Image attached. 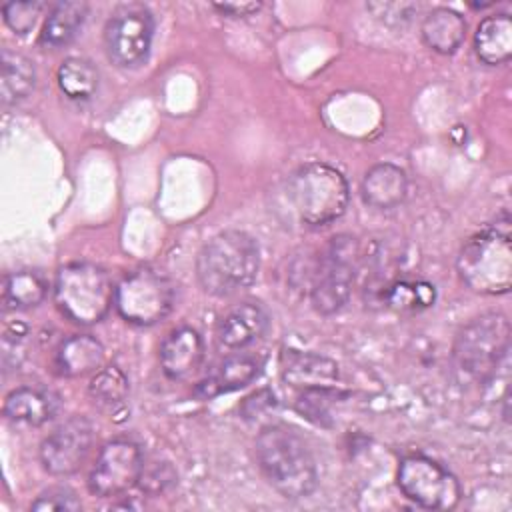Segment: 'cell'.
I'll return each instance as SVG.
<instances>
[{"mask_svg": "<svg viewBox=\"0 0 512 512\" xmlns=\"http://www.w3.org/2000/svg\"><path fill=\"white\" fill-rule=\"evenodd\" d=\"M256 462L268 484L284 498L310 496L318 486V468L304 436L286 424H268L256 436Z\"/></svg>", "mask_w": 512, "mask_h": 512, "instance_id": "6da1fadb", "label": "cell"}, {"mask_svg": "<svg viewBox=\"0 0 512 512\" xmlns=\"http://www.w3.org/2000/svg\"><path fill=\"white\" fill-rule=\"evenodd\" d=\"M260 270L258 242L244 230L212 236L196 258V276L210 296H232L252 286Z\"/></svg>", "mask_w": 512, "mask_h": 512, "instance_id": "7a4b0ae2", "label": "cell"}, {"mask_svg": "<svg viewBox=\"0 0 512 512\" xmlns=\"http://www.w3.org/2000/svg\"><path fill=\"white\" fill-rule=\"evenodd\" d=\"M456 270L460 280L478 294L498 296L510 290L512 244L510 220L506 214L502 220H496V224H490L466 240L458 252Z\"/></svg>", "mask_w": 512, "mask_h": 512, "instance_id": "3957f363", "label": "cell"}, {"mask_svg": "<svg viewBox=\"0 0 512 512\" xmlns=\"http://www.w3.org/2000/svg\"><path fill=\"white\" fill-rule=\"evenodd\" d=\"M510 348V320L502 312H486L470 320L456 336L452 364L466 384H482L494 376Z\"/></svg>", "mask_w": 512, "mask_h": 512, "instance_id": "277c9868", "label": "cell"}, {"mask_svg": "<svg viewBox=\"0 0 512 512\" xmlns=\"http://www.w3.org/2000/svg\"><path fill=\"white\" fill-rule=\"evenodd\" d=\"M288 198L304 224L326 226L346 212L350 188L334 166L306 162L290 176Z\"/></svg>", "mask_w": 512, "mask_h": 512, "instance_id": "5b68a950", "label": "cell"}, {"mask_svg": "<svg viewBox=\"0 0 512 512\" xmlns=\"http://www.w3.org/2000/svg\"><path fill=\"white\" fill-rule=\"evenodd\" d=\"M114 290L104 268L90 262H72L56 274L54 302L70 322L88 326L108 314Z\"/></svg>", "mask_w": 512, "mask_h": 512, "instance_id": "8992f818", "label": "cell"}, {"mask_svg": "<svg viewBox=\"0 0 512 512\" xmlns=\"http://www.w3.org/2000/svg\"><path fill=\"white\" fill-rule=\"evenodd\" d=\"M360 264V246L354 236L338 234L330 238L318 256L312 282L310 302L320 314H334L350 300L352 286Z\"/></svg>", "mask_w": 512, "mask_h": 512, "instance_id": "52a82bcc", "label": "cell"}, {"mask_svg": "<svg viewBox=\"0 0 512 512\" xmlns=\"http://www.w3.org/2000/svg\"><path fill=\"white\" fill-rule=\"evenodd\" d=\"M118 314L136 326H150L168 316L174 306V284L156 268L128 272L114 290Z\"/></svg>", "mask_w": 512, "mask_h": 512, "instance_id": "ba28073f", "label": "cell"}, {"mask_svg": "<svg viewBox=\"0 0 512 512\" xmlns=\"http://www.w3.org/2000/svg\"><path fill=\"white\" fill-rule=\"evenodd\" d=\"M396 482L408 500L428 510H452L462 498L458 478L448 468L422 454L406 456L400 462Z\"/></svg>", "mask_w": 512, "mask_h": 512, "instance_id": "9c48e42d", "label": "cell"}, {"mask_svg": "<svg viewBox=\"0 0 512 512\" xmlns=\"http://www.w3.org/2000/svg\"><path fill=\"white\" fill-rule=\"evenodd\" d=\"M154 16L142 4L118 6L104 28V50L118 68L140 66L152 46Z\"/></svg>", "mask_w": 512, "mask_h": 512, "instance_id": "30bf717a", "label": "cell"}, {"mask_svg": "<svg viewBox=\"0 0 512 512\" xmlns=\"http://www.w3.org/2000/svg\"><path fill=\"white\" fill-rule=\"evenodd\" d=\"M142 470L140 446L132 440H112L100 450L88 474V488L100 498L120 496L140 482Z\"/></svg>", "mask_w": 512, "mask_h": 512, "instance_id": "8fae6325", "label": "cell"}, {"mask_svg": "<svg viewBox=\"0 0 512 512\" xmlns=\"http://www.w3.org/2000/svg\"><path fill=\"white\" fill-rule=\"evenodd\" d=\"M92 442V422L84 416H72L42 440L40 462L52 476H70L86 462Z\"/></svg>", "mask_w": 512, "mask_h": 512, "instance_id": "7c38bea8", "label": "cell"}, {"mask_svg": "<svg viewBox=\"0 0 512 512\" xmlns=\"http://www.w3.org/2000/svg\"><path fill=\"white\" fill-rule=\"evenodd\" d=\"M204 360V340L198 330L180 326L160 346V366L170 380H186L198 372Z\"/></svg>", "mask_w": 512, "mask_h": 512, "instance_id": "4fadbf2b", "label": "cell"}, {"mask_svg": "<svg viewBox=\"0 0 512 512\" xmlns=\"http://www.w3.org/2000/svg\"><path fill=\"white\" fill-rule=\"evenodd\" d=\"M270 314L260 302H242L222 316L216 328L218 342L228 350H240L264 336Z\"/></svg>", "mask_w": 512, "mask_h": 512, "instance_id": "5bb4252c", "label": "cell"}, {"mask_svg": "<svg viewBox=\"0 0 512 512\" xmlns=\"http://www.w3.org/2000/svg\"><path fill=\"white\" fill-rule=\"evenodd\" d=\"M360 194L366 206L376 210H392L400 206L408 194V176L392 162L374 164L362 178Z\"/></svg>", "mask_w": 512, "mask_h": 512, "instance_id": "9a60e30c", "label": "cell"}, {"mask_svg": "<svg viewBox=\"0 0 512 512\" xmlns=\"http://www.w3.org/2000/svg\"><path fill=\"white\" fill-rule=\"evenodd\" d=\"M262 366L264 360L258 354H232L224 358L218 368L196 386V394L200 398H214L226 392L240 390L260 376Z\"/></svg>", "mask_w": 512, "mask_h": 512, "instance_id": "2e32d148", "label": "cell"}, {"mask_svg": "<svg viewBox=\"0 0 512 512\" xmlns=\"http://www.w3.org/2000/svg\"><path fill=\"white\" fill-rule=\"evenodd\" d=\"M60 396L44 386H20L4 400V416L18 424L42 426L60 410Z\"/></svg>", "mask_w": 512, "mask_h": 512, "instance_id": "e0dca14e", "label": "cell"}, {"mask_svg": "<svg viewBox=\"0 0 512 512\" xmlns=\"http://www.w3.org/2000/svg\"><path fill=\"white\" fill-rule=\"evenodd\" d=\"M282 378L296 388H334L338 382V364L316 352L290 350L284 356Z\"/></svg>", "mask_w": 512, "mask_h": 512, "instance_id": "ac0fdd59", "label": "cell"}, {"mask_svg": "<svg viewBox=\"0 0 512 512\" xmlns=\"http://www.w3.org/2000/svg\"><path fill=\"white\" fill-rule=\"evenodd\" d=\"M420 36L432 52L454 54L466 38V20L452 8H434L424 16Z\"/></svg>", "mask_w": 512, "mask_h": 512, "instance_id": "d6986e66", "label": "cell"}, {"mask_svg": "<svg viewBox=\"0 0 512 512\" xmlns=\"http://www.w3.org/2000/svg\"><path fill=\"white\" fill-rule=\"evenodd\" d=\"M88 10H90V6L82 0L58 2L46 16V22H44L40 38H38L40 46L56 50V48L70 44L82 30Z\"/></svg>", "mask_w": 512, "mask_h": 512, "instance_id": "ffe728a7", "label": "cell"}, {"mask_svg": "<svg viewBox=\"0 0 512 512\" xmlns=\"http://www.w3.org/2000/svg\"><path fill=\"white\" fill-rule=\"evenodd\" d=\"M104 358L102 344L90 334H74L56 350V368L62 376L78 378L98 372Z\"/></svg>", "mask_w": 512, "mask_h": 512, "instance_id": "44dd1931", "label": "cell"}, {"mask_svg": "<svg viewBox=\"0 0 512 512\" xmlns=\"http://www.w3.org/2000/svg\"><path fill=\"white\" fill-rule=\"evenodd\" d=\"M476 56L490 66H498L512 56V20L508 14L486 16L474 34Z\"/></svg>", "mask_w": 512, "mask_h": 512, "instance_id": "7402d4cb", "label": "cell"}, {"mask_svg": "<svg viewBox=\"0 0 512 512\" xmlns=\"http://www.w3.org/2000/svg\"><path fill=\"white\" fill-rule=\"evenodd\" d=\"M36 86V68L30 58L24 54L2 50V78H0V96L2 104H18L24 100Z\"/></svg>", "mask_w": 512, "mask_h": 512, "instance_id": "603a6c76", "label": "cell"}, {"mask_svg": "<svg viewBox=\"0 0 512 512\" xmlns=\"http://www.w3.org/2000/svg\"><path fill=\"white\" fill-rule=\"evenodd\" d=\"M48 292L46 278L36 270H16L4 276L2 304L6 310H28L38 306Z\"/></svg>", "mask_w": 512, "mask_h": 512, "instance_id": "cb8c5ba5", "label": "cell"}, {"mask_svg": "<svg viewBox=\"0 0 512 512\" xmlns=\"http://www.w3.org/2000/svg\"><path fill=\"white\" fill-rule=\"evenodd\" d=\"M98 68L80 56L66 58L56 72V82L60 92L76 102L90 100L98 90Z\"/></svg>", "mask_w": 512, "mask_h": 512, "instance_id": "d4e9b609", "label": "cell"}, {"mask_svg": "<svg viewBox=\"0 0 512 512\" xmlns=\"http://www.w3.org/2000/svg\"><path fill=\"white\" fill-rule=\"evenodd\" d=\"M384 300L398 312H416L434 304L436 290L424 280H398L386 286Z\"/></svg>", "mask_w": 512, "mask_h": 512, "instance_id": "484cf974", "label": "cell"}, {"mask_svg": "<svg viewBox=\"0 0 512 512\" xmlns=\"http://www.w3.org/2000/svg\"><path fill=\"white\" fill-rule=\"evenodd\" d=\"M90 398L100 406H118L128 394V378L118 366L100 368L88 386Z\"/></svg>", "mask_w": 512, "mask_h": 512, "instance_id": "4316f807", "label": "cell"}, {"mask_svg": "<svg viewBox=\"0 0 512 512\" xmlns=\"http://www.w3.org/2000/svg\"><path fill=\"white\" fill-rule=\"evenodd\" d=\"M336 396L338 394L334 388H306L296 400V410L310 422L326 426L330 418V406Z\"/></svg>", "mask_w": 512, "mask_h": 512, "instance_id": "83f0119b", "label": "cell"}, {"mask_svg": "<svg viewBox=\"0 0 512 512\" xmlns=\"http://www.w3.org/2000/svg\"><path fill=\"white\" fill-rule=\"evenodd\" d=\"M44 10L42 2L36 0H24V2H6L2 6V16L6 26L20 36H26L34 30L40 14Z\"/></svg>", "mask_w": 512, "mask_h": 512, "instance_id": "f1b7e54d", "label": "cell"}, {"mask_svg": "<svg viewBox=\"0 0 512 512\" xmlns=\"http://www.w3.org/2000/svg\"><path fill=\"white\" fill-rule=\"evenodd\" d=\"M34 512H54V510H80L82 504L70 488L54 486L44 490L30 506Z\"/></svg>", "mask_w": 512, "mask_h": 512, "instance_id": "f546056e", "label": "cell"}, {"mask_svg": "<svg viewBox=\"0 0 512 512\" xmlns=\"http://www.w3.org/2000/svg\"><path fill=\"white\" fill-rule=\"evenodd\" d=\"M212 8L222 16L230 18H246L256 14L262 8V2H214Z\"/></svg>", "mask_w": 512, "mask_h": 512, "instance_id": "4dcf8cb0", "label": "cell"}, {"mask_svg": "<svg viewBox=\"0 0 512 512\" xmlns=\"http://www.w3.org/2000/svg\"><path fill=\"white\" fill-rule=\"evenodd\" d=\"M254 396H256V400H258V402H254V398L250 396V398H246V402L242 404V414H244V418H256V416H260L262 408H270V406H274V396H270L266 402H262L264 390H262V392H256Z\"/></svg>", "mask_w": 512, "mask_h": 512, "instance_id": "1f68e13d", "label": "cell"}]
</instances>
